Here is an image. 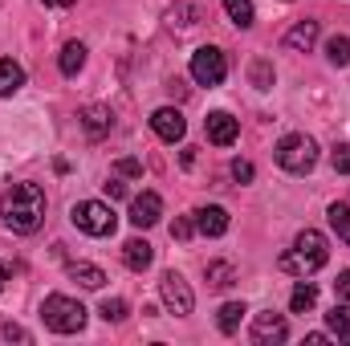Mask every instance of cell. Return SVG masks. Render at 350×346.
<instances>
[{
  "instance_id": "cell-10",
  "label": "cell",
  "mask_w": 350,
  "mask_h": 346,
  "mask_svg": "<svg viewBox=\"0 0 350 346\" xmlns=\"http://www.w3.org/2000/svg\"><path fill=\"white\" fill-rule=\"evenodd\" d=\"M191 220H196V232H204V237H224L228 232V208H220V204H204V208H196L191 212Z\"/></svg>"
},
{
  "instance_id": "cell-34",
  "label": "cell",
  "mask_w": 350,
  "mask_h": 346,
  "mask_svg": "<svg viewBox=\"0 0 350 346\" xmlns=\"http://www.w3.org/2000/svg\"><path fill=\"white\" fill-rule=\"evenodd\" d=\"M106 196H110V200H122V196H126V183H122V179H110V183H106Z\"/></svg>"
},
{
  "instance_id": "cell-11",
  "label": "cell",
  "mask_w": 350,
  "mask_h": 346,
  "mask_svg": "<svg viewBox=\"0 0 350 346\" xmlns=\"http://www.w3.org/2000/svg\"><path fill=\"white\" fill-rule=\"evenodd\" d=\"M151 131H155L163 143H179L183 131H187V122H183V114H179L175 106H159V110L151 114Z\"/></svg>"
},
{
  "instance_id": "cell-27",
  "label": "cell",
  "mask_w": 350,
  "mask_h": 346,
  "mask_svg": "<svg viewBox=\"0 0 350 346\" xmlns=\"http://www.w3.org/2000/svg\"><path fill=\"white\" fill-rule=\"evenodd\" d=\"M249 74H253V86H257V90L273 86V66H269L265 57H257V62H253V70H249Z\"/></svg>"
},
{
  "instance_id": "cell-15",
  "label": "cell",
  "mask_w": 350,
  "mask_h": 346,
  "mask_svg": "<svg viewBox=\"0 0 350 346\" xmlns=\"http://www.w3.org/2000/svg\"><path fill=\"white\" fill-rule=\"evenodd\" d=\"M82 127H86V135L98 143V139H106L110 135V127H114V114H110V106H86L82 110Z\"/></svg>"
},
{
  "instance_id": "cell-30",
  "label": "cell",
  "mask_w": 350,
  "mask_h": 346,
  "mask_svg": "<svg viewBox=\"0 0 350 346\" xmlns=\"http://www.w3.org/2000/svg\"><path fill=\"white\" fill-rule=\"evenodd\" d=\"M253 163H249V159H232V179H237V183H253Z\"/></svg>"
},
{
  "instance_id": "cell-16",
  "label": "cell",
  "mask_w": 350,
  "mask_h": 346,
  "mask_svg": "<svg viewBox=\"0 0 350 346\" xmlns=\"http://www.w3.org/2000/svg\"><path fill=\"white\" fill-rule=\"evenodd\" d=\"M82 66H86V45H82V41H66V45H62V57H57V70H62L66 78H78Z\"/></svg>"
},
{
  "instance_id": "cell-35",
  "label": "cell",
  "mask_w": 350,
  "mask_h": 346,
  "mask_svg": "<svg viewBox=\"0 0 350 346\" xmlns=\"http://www.w3.org/2000/svg\"><path fill=\"white\" fill-rule=\"evenodd\" d=\"M45 4H49V8H74L78 0H45Z\"/></svg>"
},
{
  "instance_id": "cell-33",
  "label": "cell",
  "mask_w": 350,
  "mask_h": 346,
  "mask_svg": "<svg viewBox=\"0 0 350 346\" xmlns=\"http://www.w3.org/2000/svg\"><path fill=\"white\" fill-rule=\"evenodd\" d=\"M334 293H338L342 302H350V269H342V273H338V281H334Z\"/></svg>"
},
{
  "instance_id": "cell-23",
  "label": "cell",
  "mask_w": 350,
  "mask_h": 346,
  "mask_svg": "<svg viewBox=\"0 0 350 346\" xmlns=\"http://www.w3.org/2000/svg\"><path fill=\"white\" fill-rule=\"evenodd\" d=\"M224 12H228V21H232L237 29H253V21H257L253 0H224Z\"/></svg>"
},
{
  "instance_id": "cell-17",
  "label": "cell",
  "mask_w": 350,
  "mask_h": 346,
  "mask_svg": "<svg viewBox=\"0 0 350 346\" xmlns=\"http://www.w3.org/2000/svg\"><path fill=\"white\" fill-rule=\"evenodd\" d=\"M82 289H102L106 285V273L98 269V265H86V261H70V269H66Z\"/></svg>"
},
{
  "instance_id": "cell-9",
  "label": "cell",
  "mask_w": 350,
  "mask_h": 346,
  "mask_svg": "<svg viewBox=\"0 0 350 346\" xmlns=\"http://www.w3.org/2000/svg\"><path fill=\"white\" fill-rule=\"evenodd\" d=\"M285 338H289V326H285L281 314L265 310V314L253 318V343L257 346H273V343H285Z\"/></svg>"
},
{
  "instance_id": "cell-18",
  "label": "cell",
  "mask_w": 350,
  "mask_h": 346,
  "mask_svg": "<svg viewBox=\"0 0 350 346\" xmlns=\"http://www.w3.org/2000/svg\"><path fill=\"white\" fill-rule=\"evenodd\" d=\"M21 86H25V70L12 57H0V98H12Z\"/></svg>"
},
{
  "instance_id": "cell-32",
  "label": "cell",
  "mask_w": 350,
  "mask_h": 346,
  "mask_svg": "<svg viewBox=\"0 0 350 346\" xmlns=\"http://www.w3.org/2000/svg\"><path fill=\"white\" fill-rule=\"evenodd\" d=\"M114 172L126 175V179H139V175H143V163H139V159H118V163H114Z\"/></svg>"
},
{
  "instance_id": "cell-19",
  "label": "cell",
  "mask_w": 350,
  "mask_h": 346,
  "mask_svg": "<svg viewBox=\"0 0 350 346\" xmlns=\"http://www.w3.org/2000/svg\"><path fill=\"white\" fill-rule=\"evenodd\" d=\"M245 314H249V310H245V302H224V306H220V314H216V326H220V334H237Z\"/></svg>"
},
{
  "instance_id": "cell-14",
  "label": "cell",
  "mask_w": 350,
  "mask_h": 346,
  "mask_svg": "<svg viewBox=\"0 0 350 346\" xmlns=\"http://www.w3.org/2000/svg\"><path fill=\"white\" fill-rule=\"evenodd\" d=\"M318 21H297L289 33H285V49H293V53H310L314 49V41H318Z\"/></svg>"
},
{
  "instance_id": "cell-28",
  "label": "cell",
  "mask_w": 350,
  "mask_h": 346,
  "mask_svg": "<svg viewBox=\"0 0 350 346\" xmlns=\"http://www.w3.org/2000/svg\"><path fill=\"white\" fill-rule=\"evenodd\" d=\"M330 163H334L338 175H350V143H338V147L330 151Z\"/></svg>"
},
{
  "instance_id": "cell-5",
  "label": "cell",
  "mask_w": 350,
  "mask_h": 346,
  "mask_svg": "<svg viewBox=\"0 0 350 346\" xmlns=\"http://www.w3.org/2000/svg\"><path fill=\"white\" fill-rule=\"evenodd\" d=\"M70 220H74V228H82L86 237H110V232L118 228L114 208L102 204V200H78V204L70 208Z\"/></svg>"
},
{
  "instance_id": "cell-7",
  "label": "cell",
  "mask_w": 350,
  "mask_h": 346,
  "mask_svg": "<svg viewBox=\"0 0 350 346\" xmlns=\"http://www.w3.org/2000/svg\"><path fill=\"white\" fill-rule=\"evenodd\" d=\"M159 297H163V306L172 310L175 318H187V314L196 310V293H191V285H187L175 269H167V273L159 277Z\"/></svg>"
},
{
  "instance_id": "cell-2",
  "label": "cell",
  "mask_w": 350,
  "mask_h": 346,
  "mask_svg": "<svg viewBox=\"0 0 350 346\" xmlns=\"http://www.w3.org/2000/svg\"><path fill=\"white\" fill-rule=\"evenodd\" d=\"M330 261V249H326V237L318 232V228H301L297 237H293V245L281 253V273H289V277H314L322 265Z\"/></svg>"
},
{
  "instance_id": "cell-22",
  "label": "cell",
  "mask_w": 350,
  "mask_h": 346,
  "mask_svg": "<svg viewBox=\"0 0 350 346\" xmlns=\"http://www.w3.org/2000/svg\"><path fill=\"white\" fill-rule=\"evenodd\" d=\"M314 302H318V285L301 277L297 289H293V297H289V310H293V314H306V310H314Z\"/></svg>"
},
{
  "instance_id": "cell-36",
  "label": "cell",
  "mask_w": 350,
  "mask_h": 346,
  "mask_svg": "<svg viewBox=\"0 0 350 346\" xmlns=\"http://www.w3.org/2000/svg\"><path fill=\"white\" fill-rule=\"evenodd\" d=\"M4 281H8V265L0 261V289H4Z\"/></svg>"
},
{
  "instance_id": "cell-6",
  "label": "cell",
  "mask_w": 350,
  "mask_h": 346,
  "mask_svg": "<svg viewBox=\"0 0 350 346\" xmlns=\"http://www.w3.org/2000/svg\"><path fill=\"white\" fill-rule=\"evenodd\" d=\"M191 78H196L200 86H220V82L228 78V57H224V49H216V45L196 49V53H191Z\"/></svg>"
},
{
  "instance_id": "cell-3",
  "label": "cell",
  "mask_w": 350,
  "mask_h": 346,
  "mask_svg": "<svg viewBox=\"0 0 350 346\" xmlns=\"http://www.w3.org/2000/svg\"><path fill=\"white\" fill-rule=\"evenodd\" d=\"M41 322L53 330V334H82L86 326V306L66 297V293H49L41 302Z\"/></svg>"
},
{
  "instance_id": "cell-12",
  "label": "cell",
  "mask_w": 350,
  "mask_h": 346,
  "mask_svg": "<svg viewBox=\"0 0 350 346\" xmlns=\"http://www.w3.org/2000/svg\"><path fill=\"white\" fill-rule=\"evenodd\" d=\"M159 216H163V200L155 191H143L131 200V224L135 228H151V224H159Z\"/></svg>"
},
{
  "instance_id": "cell-20",
  "label": "cell",
  "mask_w": 350,
  "mask_h": 346,
  "mask_svg": "<svg viewBox=\"0 0 350 346\" xmlns=\"http://www.w3.org/2000/svg\"><path fill=\"white\" fill-rule=\"evenodd\" d=\"M326 326H330V334H334L338 343H350V306L347 302H338V306L326 314Z\"/></svg>"
},
{
  "instance_id": "cell-4",
  "label": "cell",
  "mask_w": 350,
  "mask_h": 346,
  "mask_svg": "<svg viewBox=\"0 0 350 346\" xmlns=\"http://www.w3.org/2000/svg\"><path fill=\"white\" fill-rule=\"evenodd\" d=\"M273 155H277V168L289 175H310L318 168V143L310 135H285Z\"/></svg>"
},
{
  "instance_id": "cell-21",
  "label": "cell",
  "mask_w": 350,
  "mask_h": 346,
  "mask_svg": "<svg viewBox=\"0 0 350 346\" xmlns=\"http://www.w3.org/2000/svg\"><path fill=\"white\" fill-rule=\"evenodd\" d=\"M204 277H208L212 289H228V285L237 281V269H232V261H212V265L204 269Z\"/></svg>"
},
{
  "instance_id": "cell-31",
  "label": "cell",
  "mask_w": 350,
  "mask_h": 346,
  "mask_svg": "<svg viewBox=\"0 0 350 346\" xmlns=\"http://www.w3.org/2000/svg\"><path fill=\"white\" fill-rule=\"evenodd\" d=\"M191 232H196V220H191V216H179V220L172 224V237H175V241H187Z\"/></svg>"
},
{
  "instance_id": "cell-26",
  "label": "cell",
  "mask_w": 350,
  "mask_h": 346,
  "mask_svg": "<svg viewBox=\"0 0 350 346\" xmlns=\"http://www.w3.org/2000/svg\"><path fill=\"white\" fill-rule=\"evenodd\" d=\"M98 314H102L106 322H122V318H126V302H122V297H106V302L98 306Z\"/></svg>"
},
{
  "instance_id": "cell-8",
  "label": "cell",
  "mask_w": 350,
  "mask_h": 346,
  "mask_svg": "<svg viewBox=\"0 0 350 346\" xmlns=\"http://www.w3.org/2000/svg\"><path fill=\"white\" fill-rule=\"evenodd\" d=\"M204 135H208V143H216V147H232L237 135H241V122H237L228 110H212V114L204 118Z\"/></svg>"
},
{
  "instance_id": "cell-1",
  "label": "cell",
  "mask_w": 350,
  "mask_h": 346,
  "mask_svg": "<svg viewBox=\"0 0 350 346\" xmlns=\"http://www.w3.org/2000/svg\"><path fill=\"white\" fill-rule=\"evenodd\" d=\"M0 216H4V224H8L12 232H21V237L37 232L41 220H45V191H41V183H12V187L0 196Z\"/></svg>"
},
{
  "instance_id": "cell-29",
  "label": "cell",
  "mask_w": 350,
  "mask_h": 346,
  "mask_svg": "<svg viewBox=\"0 0 350 346\" xmlns=\"http://www.w3.org/2000/svg\"><path fill=\"white\" fill-rule=\"evenodd\" d=\"M0 334H4L8 343H33V334H29L25 326H16V322H4V326H0Z\"/></svg>"
},
{
  "instance_id": "cell-25",
  "label": "cell",
  "mask_w": 350,
  "mask_h": 346,
  "mask_svg": "<svg viewBox=\"0 0 350 346\" xmlns=\"http://www.w3.org/2000/svg\"><path fill=\"white\" fill-rule=\"evenodd\" d=\"M326 57H330V66H350V37H330Z\"/></svg>"
},
{
  "instance_id": "cell-13",
  "label": "cell",
  "mask_w": 350,
  "mask_h": 346,
  "mask_svg": "<svg viewBox=\"0 0 350 346\" xmlns=\"http://www.w3.org/2000/svg\"><path fill=\"white\" fill-rule=\"evenodd\" d=\"M122 261H126V269H131V273H147V269H151V261H155V249H151L143 237H131V241L122 245Z\"/></svg>"
},
{
  "instance_id": "cell-24",
  "label": "cell",
  "mask_w": 350,
  "mask_h": 346,
  "mask_svg": "<svg viewBox=\"0 0 350 346\" xmlns=\"http://www.w3.org/2000/svg\"><path fill=\"white\" fill-rule=\"evenodd\" d=\"M326 216H330V228L338 232V241H342V245H350V204H338V200H334Z\"/></svg>"
}]
</instances>
